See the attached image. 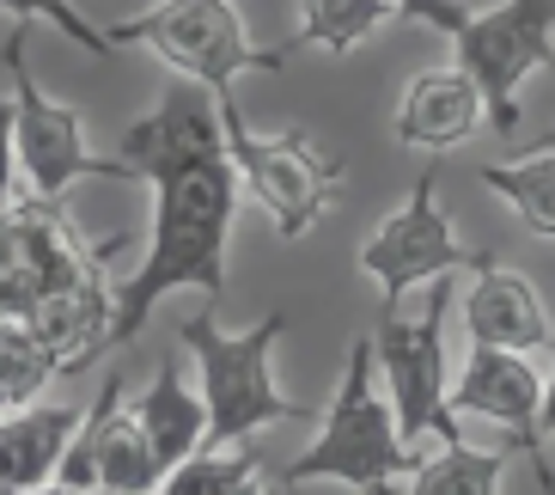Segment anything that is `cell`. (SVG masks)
Listing matches in <instances>:
<instances>
[{
    "label": "cell",
    "instance_id": "cell-1",
    "mask_svg": "<svg viewBox=\"0 0 555 495\" xmlns=\"http://www.w3.org/2000/svg\"><path fill=\"white\" fill-rule=\"evenodd\" d=\"M153 239L147 257L116 288L111 348H129L147 330L153 306L178 288H202V300L227 294V239L238 215V165L232 148H208L153 172Z\"/></svg>",
    "mask_w": 555,
    "mask_h": 495
},
{
    "label": "cell",
    "instance_id": "cell-2",
    "mask_svg": "<svg viewBox=\"0 0 555 495\" xmlns=\"http://www.w3.org/2000/svg\"><path fill=\"white\" fill-rule=\"evenodd\" d=\"M422 446L403 441L391 392H378V361H373V337H354L343 361V385L318 416V434L299 453L281 483H348V490H403L409 465Z\"/></svg>",
    "mask_w": 555,
    "mask_h": 495
},
{
    "label": "cell",
    "instance_id": "cell-3",
    "mask_svg": "<svg viewBox=\"0 0 555 495\" xmlns=\"http://www.w3.org/2000/svg\"><path fill=\"white\" fill-rule=\"evenodd\" d=\"M287 313H262L250 330H220V300H202V313L178 325L183 348L202 367V397H208V446L250 441L269 422H306V404L287 397L269 373Z\"/></svg>",
    "mask_w": 555,
    "mask_h": 495
},
{
    "label": "cell",
    "instance_id": "cell-4",
    "mask_svg": "<svg viewBox=\"0 0 555 495\" xmlns=\"http://www.w3.org/2000/svg\"><path fill=\"white\" fill-rule=\"evenodd\" d=\"M111 43H147L171 74L208 86L220 104H238V74H281L294 43L262 50L250 43L232 0H159L147 13L116 18Z\"/></svg>",
    "mask_w": 555,
    "mask_h": 495
},
{
    "label": "cell",
    "instance_id": "cell-5",
    "mask_svg": "<svg viewBox=\"0 0 555 495\" xmlns=\"http://www.w3.org/2000/svg\"><path fill=\"white\" fill-rule=\"evenodd\" d=\"M446 313H452V276L434 281V294H427V306L415 318H403L397 300H385V318L373 330L378 385L391 392L409 446L464 441L457 410H452V380H446Z\"/></svg>",
    "mask_w": 555,
    "mask_h": 495
},
{
    "label": "cell",
    "instance_id": "cell-6",
    "mask_svg": "<svg viewBox=\"0 0 555 495\" xmlns=\"http://www.w3.org/2000/svg\"><path fill=\"white\" fill-rule=\"evenodd\" d=\"M220 116H227V148H232V165H238L250 202L269 215V227L281 239H306L336 208V196H343V160H330L311 141V129L257 135L238 104H220Z\"/></svg>",
    "mask_w": 555,
    "mask_h": 495
},
{
    "label": "cell",
    "instance_id": "cell-7",
    "mask_svg": "<svg viewBox=\"0 0 555 495\" xmlns=\"http://www.w3.org/2000/svg\"><path fill=\"white\" fill-rule=\"evenodd\" d=\"M122 251H129V232H111L104 245H86L62 202L25 190L13 208H0V313L31 318L67 281L99 276Z\"/></svg>",
    "mask_w": 555,
    "mask_h": 495
},
{
    "label": "cell",
    "instance_id": "cell-8",
    "mask_svg": "<svg viewBox=\"0 0 555 495\" xmlns=\"http://www.w3.org/2000/svg\"><path fill=\"white\" fill-rule=\"evenodd\" d=\"M25 37H31V25H13L7 50H0L7 55V74H13V104H18V172H25V190L31 196H50V202H67V190L86 178L134 183V165L122 153H111V160L92 153L80 116L37 86V74L25 67Z\"/></svg>",
    "mask_w": 555,
    "mask_h": 495
},
{
    "label": "cell",
    "instance_id": "cell-9",
    "mask_svg": "<svg viewBox=\"0 0 555 495\" xmlns=\"http://www.w3.org/2000/svg\"><path fill=\"white\" fill-rule=\"evenodd\" d=\"M457 67L482 86V104H489V123L501 135L519 129V86L555 67V0H501V7H482L452 31Z\"/></svg>",
    "mask_w": 555,
    "mask_h": 495
},
{
    "label": "cell",
    "instance_id": "cell-10",
    "mask_svg": "<svg viewBox=\"0 0 555 495\" xmlns=\"http://www.w3.org/2000/svg\"><path fill=\"white\" fill-rule=\"evenodd\" d=\"M482 257H489V251H470L452 232V220H446V208H440V178H434V165H422L409 202L366 232V245H360V276L373 281L385 300H403L409 288L457 276V269H476Z\"/></svg>",
    "mask_w": 555,
    "mask_h": 495
},
{
    "label": "cell",
    "instance_id": "cell-11",
    "mask_svg": "<svg viewBox=\"0 0 555 495\" xmlns=\"http://www.w3.org/2000/svg\"><path fill=\"white\" fill-rule=\"evenodd\" d=\"M122 385L129 380H116V373L99 385V404L80 416V429H74V441H67L50 490H67V495H86V490L141 495V490H159L165 483V465H159V453H153L147 429H141V416L122 404Z\"/></svg>",
    "mask_w": 555,
    "mask_h": 495
},
{
    "label": "cell",
    "instance_id": "cell-12",
    "mask_svg": "<svg viewBox=\"0 0 555 495\" xmlns=\"http://www.w3.org/2000/svg\"><path fill=\"white\" fill-rule=\"evenodd\" d=\"M452 410L513 429V441H506V446H513V453H531L538 490L555 495V465L543 459V434H538L543 380H538V367L525 361V348L476 343V348H470V361H464V373L452 380Z\"/></svg>",
    "mask_w": 555,
    "mask_h": 495
},
{
    "label": "cell",
    "instance_id": "cell-13",
    "mask_svg": "<svg viewBox=\"0 0 555 495\" xmlns=\"http://www.w3.org/2000/svg\"><path fill=\"white\" fill-rule=\"evenodd\" d=\"M464 330H470V343H494V348H525V355H538L550 348L555 355V325L543 313L538 288L519 276V269L482 264L470 269V288H464Z\"/></svg>",
    "mask_w": 555,
    "mask_h": 495
},
{
    "label": "cell",
    "instance_id": "cell-14",
    "mask_svg": "<svg viewBox=\"0 0 555 495\" xmlns=\"http://www.w3.org/2000/svg\"><path fill=\"white\" fill-rule=\"evenodd\" d=\"M482 116H489V104H482V86L464 74V67H427V74H415L409 80V92L397 99V116L391 129L403 148H422V153H452L457 141H470L476 129H482Z\"/></svg>",
    "mask_w": 555,
    "mask_h": 495
},
{
    "label": "cell",
    "instance_id": "cell-15",
    "mask_svg": "<svg viewBox=\"0 0 555 495\" xmlns=\"http://www.w3.org/2000/svg\"><path fill=\"white\" fill-rule=\"evenodd\" d=\"M111 318H116V288L99 269V276L67 281L62 294H50L25 325L37 330V343L55 355L62 373H80V367H92L111 348Z\"/></svg>",
    "mask_w": 555,
    "mask_h": 495
},
{
    "label": "cell",
    "instance_id": "cell-16",
    "mask_svg": "<svg viewBox=\"0 0 555 495\" xmlns=\"http://www.w3.org/2000/svg\"><path fill=\"white\" fill-rule=\"evenodd\" d=\"M80 429V410H62V404H25V410L0 416V490H43L55 483V465H62L67 441Z\"/></svg>",
    "mask_w": 555,
    "mask_h": 495
},
{
    "label": "cell",
    "instance_id": "cell-17",
    "mask_svg": "<svg viewBox=\"0 0 555 495\" xmlns=\"http://www.w3.org/2000/svg\"><path fill=\"white\" fill-rule=\"evenodd\" d=\"M129 410L141 416V429H147V441H153V453H159L165 471L183 465L196 446H208V397L183 385L178 361H159L153 385L134 397Z\"/></svg>",
    "mask_w": 555,
    "mask_h": 495
},
{
    "label": "cell",
    "instance_id": "cell-18",
    "mask_svg": "<svg viewBox=\"0 0 555 495\" xmlns=\"http://www.w3.org/2000/svg\"><path fill=\"white\" fill-rule=\"evenodd\" d=\"M506 471V446H470V441H434L415 453L403 490L409 495H494Z\"/></svg>",
    "mask_w": 555,
    "mask_h": 495
},
{
    "label": "cell",
    "instance_id": "cell-19",
    "mask_svg": "<svg viewBox=\"0 0 555 495\" xmlns=\"http://www.w3.org/2000/svg\"><path fill=\"white\" fill-rule=\"evenodd\" d=\"M482 190H494L525 227L555 245V148H525L519 160L482 165Z\"/></svg>",
    "mask_w": 555,
    "mask_h": 495
},
{
    "label": "cell",
    "instance_id": "cell-20",
    "mask_svg": "<svg viewBox=\"0 0 555 495\" xmlns=\"http://www.w3.org/2000/svg\"><path fill=\"white\" fill-rule=\"evenodd\" d=\"M397 0H299V25H294V43H318L330 55H348L360 50L378 25H391Z\"/></svg>",
    "mask_w": 555,
    "mask_h": 495
},
{
    "label": "cell",
    "instance_id": "cell-21",
    "mask_svg": "<svg viewBox=\"0 0 555 495\" xmlns=\"http://www.w3.org/2000/svg\"><path fill=\"white\" fill-rule=\"evenodd\" d=\"M257 478H262V459L245 441H232V446H196L183 465L165 471L159 490L165 495H250L262 490Z\"/></svg>",
    "mask_w": 555,
    "mask_h": 495
},
{
    "label": "cell",
    "instance_id": "cell-22",
    "mask_svg": "<svg viewBox=\"0 0 555 495\" xmlns=\"http://www.w3.org/2000/svg\"><path fill=\"white\" fill-rule=\"evenodd\" d=\"M55 373H62L55 355L37 343V330L25 325V318H13V325L0 330V416L25 410V404L55 380Z\"/></svg>",
    "mask_w": 555,
    "mask_h": 495
},
{
    "label": "cell",
    "instance_id": "cell-23",
    "mask_svg": "<svg viewBox=\"0 0 555 495\" xmlns=\"http://www.w3.org/2000/svg\"><path fill=\"white\" fill-rule=\"evenodd\" d=\"M0 13H13V25H55L67 43H80V50L99 55V62H111V55H116L111 31H99L74 0H0Z\"/></svg>",
    "mask_w": 555,
    "mask_h": 495
},
{
    "label": "cell",
    "instance_id": "cell-24",
    "mask_svg": "<svg viewBox=\"0 0 555 495\" xmlns=\"http://www.w3.org/2000/svg\"><path fill=\"white\" fill-rule=\"evenodd\" d=\"M18 183H25V172H18V104L13 92H0V208L18 202Z\"/></svg>",
    "mask_w": 555,
    "mask_h": 495
},
{
    "label": "cell",
    "instance_id": "cell-25",
    "mask_svg": "<svg viewBox=\"0 0 555 495\" xmlns=\"http://www.w3.org/2000/svg\"><path fill=\"white\" fill-rule=\"evenodd\" d=\"M397 13L415 18V25H434L440 37H452L464 18H470V7L464 0H397Z\"/></svg>",
    "mask_w": 555,
    "mask_h": 495
},
{
    "label": "cell",
    "instance_id": "cell-26",
    "mask_svg": "<svg viewBox=\"0 0 555 495\" xmlns=\"http://www.w3.org/2000/svg\"><path fill=\"white\" fill-rule=\"evenodd\" d=\"M538 434L550 441L555 434V380H543V410H538Z\"/></svg>",
    "mask_w": 555,
    "mask_h": 495
},
{
    "label": "cell",
    "instance_id": "cell-27",
    "mask_svg": "<svg viewBox=\"0 0 555 495\" xmlns=\"http://www.w3.org/2000/svg\"><path fill=\"white\" fill-rule=\"evenodd\" d=\"M531 148H555V129H543L538 141H531Z\"/></svg>",
    "mask_w": 555,
    "mask_h": 495
}]
</instances>
